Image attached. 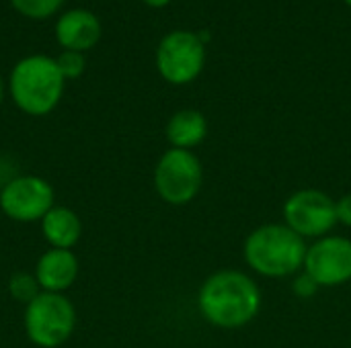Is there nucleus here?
<instances>
[{
	"label": "nucleus",
	"instance_id": "obj_1",
	"mask_svg": "<svg viewBox=\"0 0 351 348\" xmlns=\"http://www.w3.org/2000/svg\"><path fill=\"white\" fill-rule=\"evenodd\" d=\"M261 289L243 271L222 269L212 273L197 291V312L214 328L239 330L261 312Z\"/></svg>",
	"mask_w": 351,
	"mask_h": 348
},
{
	"label": "nucleus",
	"instance_id": "obj_2",
	"mask_svg": "<svg viewBox=\"0 0 351 348\" xmlns=\"http://www.w3.org/2000/svg\"><path fill=\"white\" fill-rule=\"evenodd\" d=\"M306 250V240L286 224H263L245 238L243 258L259 277L286 279L302 271Z\"/></svg>",
	"mask_w": 351,
	"mask_h": 348
},
{
	"label": "nucleus",
	"instance_id": "obj_3",
	"mask_svg": "<svg viewBox=\"0 0 351 348\" xmlns=\"http://www.w3.org/2000/svg\"><path fill=\"white\" fill-rule=\"evenodd\" d=\"M66 78L56 57L31 53L21 57L8 76V94L16 109L29 117L49 115L62 101Z\"/></svg>",
	"mask_w": 351,
	"mask_h": 348
},
{
	"label": "nucleus",
	"instance_id": "obj_4",
	"mask_svg": "<svg viewBox=\"0 0 351 348\" xmlns=\"http://www.w3.org/2000/svg\"><path fill=\"white\" fill-rule=\"evenodd\" d=\"M23 328L37 348L64 347L76 328V308L64 293L41 291L25 306Z\"/></svg>",
	"mask_w": 351,
	"mask_h": 348
},
{
	"label": "nucleus",
	"instance_id": "obj_5",
	"mask_svg": "<svg viewBox=\"0 0 351 348\" xmlns=\"http://www.w3.org/2000/svg\"><path fill=\"white\" fill-rule=\"evenodd\" d=\"M152 185L167 205H189L204 187L202 160L191 150L169 148L154 166Z\"/></svg>",
	"mask_w": 351,
	"mask_h": 348
},
{
	"label": "nucleus",
	"instance_id": "obj_6",
	"mask_svg": "<svg viewBox=\"0 0 351 348\" xmlns=\"http://www.w3.org/2000/svg\"><path fill=\"white\" fill-rule=\"evenodd\" d=\"M154 64L165 82L173 86L191 84L204 72L206 43L195 31H171L158 41Z\"/></svg>",
	"mask_w": 351,
	"mask_h": 348
},
{
	"label": "nucleus",
	"instance_id": "obj_7",
	"mask_svg": "<svg viewBox=\"0 0 351 348\" xmlns=\"http://www.w3.org/2000/svg\"><path fill=\"white\" fill-rule=\"evenodd\" d=\"M284 224L300 238L319 240L337 226L335 199L321 189H300L292 193L284 207Z\"/></svg>",
	"mask_w": 351,
	"mask_h": 348
},
{
	"label": "nucleus",
	"instance_id": "obj_8",
	"mask_svg": "<svg viewBox=\"0 0 351 348\" xmlns=\"http://www.w3.org/2000/svg\"><path fill=\"white\" fill-rule=\"evenodd\" d=\"M51 207H56V193L43 176L16 174L0 189V211L12 222H41Z\"/></svg>",
	"mask_w": 351,
	"mask_h": 348
},
{
	"label": "nucleus",
	"instance_id": "obj_9",
	"mask_svg": "<svg viewBox=\"0 0 351 348\" xmlns=\"http://www.w3.org/2000/svg\"><path fill=\"white\" fill-rule=\"evenodd\" d=\"M302 273L321 287H341L351 281V238L323 236L315 240L304 258Z\"/></svg>",
	"mask_w": 351,
	"mask_h": 348
},
{
	"label": "nucleus",
	"instance_id": "obj_10",
	"mask_svg": "<svg viewBox=\"0 0 351 348\" xmlns=\"http://www.w3.org/2000/svg\"><path fill=\"white\" fill-rule=\"evenodd\" d=\"M103 27L99 16L88 8H70L58 16L53 35L62 49L68 51H88L101 39Z\"/></svg>",
	"mask_w": 351,
	"mask_h": 348
},
{
	"label": "nucleus",
	"instance_id": "obj_11",
	"mask_svg": "<svg viewBox=\"0 0 351 348\" xmlns=\"http://www.w3.org/2000/svg\"><path fill=\"white\" fill-rule=\"evenodd\" d=\"M80 263L72 250L49 248L35 263V279L41 291L47 293H66L78 279Z\"/></svg>",
	"mask_w": 351,
	"mask_h": 348
},
{
	"label": "nucleus",
	"instance_id": "obj_12",
	"mask_svg": "<svg viewBox=\"0 0 351 348\" xmlns=\"http://www.w3.org/2000/svg\"><path fill=\"white\" fill-rule=\"evenodd\" d=\"M39 224H41L43 240L51 248L72 250L82 238V222L78 213L70 207H62V205L51 207Z\"/></svg>",
	"mask_w": 351,
	"mask_h": 348
},
{
	"label": "nucleus",
	"instance_id": "obj_13",
	"mask_svg": "<svg viewBox=\"0 0 351 348\" xmlns=\"http://www.w3.org/2000/svg\"><path fill=\"white\" fill-rule=\"evenodd\" d=\"M165 135L171 148L193 152L208 137V119L197 109H181L167 121Z\"/></svg>",
	"mask_w": 351,
	"mask_h": 348
},
{
	"label": "nucleus",
	"instance_id": "obj_14",
	"mask_svg": "<svg viewBox=\"0 0 351 348\" xmlns=\"http://www.w3.org/2000/svg\"><path fill=\"white\" fill-rule=\"evenodd\" d=\"M8 2L23 16L33 21H45L58 14L66 0H8Z\"/></svg>",
	"mask_w": 351,
	"mask_h": 348
},
{
	"label": "nucleus",
	"instance_id": "obj_15",
	"mask_svg": "<svg viewBox=\"0 0 351 348\" xmlns=\"http://www.w3.org/2000/svg\"><path fill=\"white\" fill-rule=\"evenodd\" d=\"M41 293V287L33 273H14L8 279V295L19 304H31Z\"/></svg>",
	"mask_w": 351,
	"mask_h": 348
},
{
	"label": "nucleus",
	"instance_id": "obj_16",
	"mask_svg": "<svg viewBox=\"0 0 351 348\" xmlns=\"http://www.w3.org/2000/svg\"><path fill=\"white\" fill-rule=\"evenodd\" d=\"M56 64L62 72V76L66 80H76L84 74V68H86V59H84V53L80 51H68V49H62L60 55H56Z\"/></svg>",
	"mask_w": 351,
	"mask_h": 348
},
{
	"label": "nucleus",
	"instance_id": "obj_17",
	"mask_svg": "<svg viewBox=\"0 0 351 348\" xmlns=\"http://www.w3.org/2000/svg\"><path fill=\"white\" fill-rule=\"evenodd\" d=\"M317 291H319V287L315 285V281H313L311 277H306L304 273L296 277V281H294V293H296L298 297L308 299V297H313Z\"/></svg>",
	"mask_w": 351,
	"mask_h": 348
},
{
	"label": "nucleus",
	"instance_id": "obj_18",
	"mask_svg": "<svg viewBox=\"0 0 351 348\" xmlns=\"http://www.w3.org/2000/svg\"><path fill=\"white\" fill-rule=\"evenodd\" d=\"M335 207H337V224L351 228V193L335 199Z\"/></svg>",
	"mask_w": 351,
	"mask_h": 348
},
{
	"label": "nucleus",
	"instance_id": "obj_19",
	"mask_svg": "<svg viewBox=\"0 0 351 348\" xmlns=\"http://www.w3.org/2000/svg\"><path fill=\"white\" fill-rule=\"evenodd\" d=\"M146 6H150V8H162V6H167L171 0H142Z\"/></svg>",
	"mask_w": 351,
	"mask_h": 348
},
{
	"label": "nucleus",
	"instance_id": "obj_20",
	"mask_svg": "<svg viewBox=\"0 0 351 348\" xmlns=\"http://www.w3.org/2000/svg\"><path fill=\"white\" fill-rule=\"evenodd\" d=\"M2 101H4V80L0 76V105H2Z\"/></svg>",
	"mask_w": 351,
	"mask_h": 348
},
{
	"label": "nucleus",
	"instance_id": "obj_21",
	"mask_svg": "<svg viewBox=\"0 0 351 348\" xmlns=\"http://www.w3.org/2000/svg\"><path fill=\"white\" fill-rule=\"evenodd\" d=\"M343 2H346V4H348V6L351 8V0H343Z\"/></svg>",
	"mask_w": 351,
	"mask_h": 348
}]
</instances>
